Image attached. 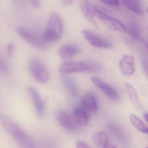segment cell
<instances>
[{
    "instance_id": "6da1fadb",
    "label": "cell",
    "mask_w": 148,
    "mask_h": 148,
    "mask_svg": "<svg viewBox=\"0 0 148 148\" xmlns=\"http://www.w3.org/2000/svg\"><path fill=\"white\" fill-rule=\"evenodd\" d=\"M2 125L6 131L15 140L21 148H37L32 138L24 130L10 118L1 117Z\"/></svg>"
},
{
    "instance_id": "7a4b0ae2",
    "label": "cell",
    "mask_w": 148,
    "mask_h": 148,
    "mask_svg": "<svg viewBox=\"0 0 148 148\" xmlns=\"http://www.w3.org/2000/svg\"><path fill=\"white\" fill-rule=\"evenodd\" d=\"M102 66L99 63L93 60H84L79 61H67L62 63L59 67L60 73H75L79 72L97 73Z\"/></svg>"
},
{
    "instance_id": "3957f363",
    "label": "cell",
    "mask_w": 148,
    "mask_h": 148,
    "mask_svg": "<svg viewBox=\"0 0 148 148\" xmlns=\"http://www.w3.org/2000/svg\"><path fill=\"white\" fill-rule=\"evenodd\" d=\"M63 30V22L61 17L57 13H53L48 19L43 37L48 42L57 41L61 37Z\"/></svg>"
},
{
    "instance_id": "277c9868",
    "label": "cell",
    "mask_w": 148,
    "mask_h": 148,
    "mask_svg": "<svg viewBox=\"0 0 148 148\" xmlns=\"http://www.w3.org/2000/svg\"><path fill=\"white\" fill-rule=\"evenodd\" d=\"M92 10L94 17H97L109 29L122 33L127 31L126 27L115 18L108 15L102 9L92 4Z\"/></svg>"
},
{
    "instance_id": "5b68a950",
    "label": "cell",
    "mask_w": 148,
    "mask_h": 148,
    "mask_svg": "<svg viewBox=\"0 0 148 148\" xmlns=\"http://www.w3.org/2000/svg\"><path fill=\"white\" fill-rule=\"evenodd\" d=\"M29 71L35 80L42 84L48 81L49 73L46 66L40 60L37 58L30 60L28 64Z\"/></svg>"
},
{
    "instance_id": "8992f818",
    "label": "cell",
    "mask_w": 148,
    "mask_h": 148,
    "mask_svg": "<svg viewBox=\"0 0 148 148\" xmlns=\"http://www.w3.org/2000/svg\"><path fill=\"white\" fill-rule=\"evenodd\" d=\"M16 32L22 38L35 47L40 49L48 47V42L45 39L43 36H40L22 27H17Z\"/></svg>"
},
{
    "instance_id": "52a82bcc",
    "label": "cell",
    "mask_w": 148,
    "mask_h": 148,
    "mask_svg": "<svg viewBox=\"0 0 148 148\" xmlns=\"http://www.w3.org/2000/svg\"><path fill=\"white\" fill-rule=\"evenodd\" d=\"M82 34L88 43L92 46L99 48H110L111 43L96 33L88 30H84Z\"/></svg>"
},
{
    "instance_id": "ba28073f",
    "label": "cell",
    "mask_w": 148,
    "mask_h": 148,
    "mask_svg": "<svg viewBox=\"0 0 148 148\" xmlns=\"http://www.w3.org/2000/svg\"><path fill=\"white\" fill-rule=\"evenodd\" d=\"M54 115L60 124L65 130L71 132H73L77 130V124L74 119L66 112L62 110H57Z\"/></svg>"
},
{
    "instance_id": "9c48e42d",
    "label": "cell",
    "mask_w": 148,
    "mask_h": 148,
    "mask_svg": "<svg viewBox=\"0 0 148 148\" xmlns=\"http://www.w3.org/2000/svg\"><path fill=\"white\" fill-rule=\"evenodd\" d=\"M91 80L95 86L101 90L108 97L115 101L119 100V93L113 87L96 77H92Z\"/></svg>"
},
{
    "instance_id": "30bf717a",
    "label": "cell",
    "mask_w": 148,
    "mask_h": 148,
    "mask_svg": "<svg viewBox=\"0 0 148 148\" xmlns=\"http://www.w3.org/2000/svg\"><path fill=\"white\" fill-rule=\"evenodd\" d=\"M27 90L32 100L37 116L39 117H42L45 113V108L40 95L38 91L32 86L27 87Z\"/></svg>"
},
{
    "instance_id": "8fae6325",
    "label": "cell",
    "mask_w": 148,
    "mask_h": 148,
    "mask_svg": "<svg viewBox=\"0 0 148 148\" xmlns=\"http://www.w3.org/2000/svg\"><path fill=\"white\" fill-rule=\"evenodd\" d=\"M119 67L124 75L126 76L132 75L136 69L133 57L130 55H124L119 62Z\"/></svg>"
},
{
    "instance_id": "7c38bea8",
    "label": "cell",
    "mask_w": 148,
    "mask_h": 148,
    "mask_svg": "<svg viewBox=\"0 0 148 148\" xmlns=\"http://www.w3.org/2000/svg\"><path fill=\"white\" fill-rule=\"evenodd\" d=\"M82 107L89 114H94L98 110L99 105L97 100L95 96L92 93L85 95L81 100Z\"/></svg>"
},
{
    "instance_id": "4fadbf2b",
    "label": "cell",
    "mask_w": 148,
    "mask_h": 148,
    "mask_svg": "<svg viewBox=\"0 0 148 148\" xmlns=\"http://www.w3.org/2000/svg\"><path fill=\"white\" fill-rule=\"evenodd\" d=\"M81 51V48L79 46L74 44H67L60 48L59 53L62 58L69 59L79 53Z\"/></svg>"
},
{
    "instance_id": "5bb4252c",
    "label": "cell",
    "mask_w": 148,
    "mask_h": 148,
    "mask_svg": "<svg viewBox=\"0 0 148 148\" xmlns=\"http://www.w3.org/2000/svg\"><path fill=\"white\" fill-rule=\"evenodd\" d=\"M73 118L79 125H86L90 120V114L82 107H77L73 111Z\"/></svg>"
},
{
    "instance_id": "9a60e30c",
    "label": "cell",
    "mask_w": 148,
    "mask_h": 148,
    "mask_svg": "<svg viewBox=\"0 0 148 148\" xmlns=\"http://www.w3.org/2000/svg\"><path fill=\"white\" fill-rule=\"evenodd\" d=\"M92 3L88 1H83L80 4V9L86 19L95 26H97L92 12Z\"/></svg>"
},
{
    "instance_id": "2e32d148",
    "label": "cell",
    "mask_w": 148,
    "mask_h": 148,
    "mask_svg": "<svg viewBox=\"0 0 148 148\" xmlns=\"http://www.w3.org/2000/svg\"><path fill=\"white\" fill-rule=\"evenodd\" d=\"M63 85L67 91L73 97H76L78 93V88L76 82L67 76H62L61 79Z\"/></svg>"
},
{
    "instance_id": "e0dca14e",
    "label": "cell",
    "mask_w": 148,
    "mask_h": 148,
    "mask_svg": "<svg viewBox=\"0 0 148 148\" xmlns=\"http://www.w3.org/2000/svg\"><path fill=\"white\" fill-rule=\"evenodd\" d=\"M125 86L129 95V97L133 106L137 110L141 111L142 110L141 104L134 87L129 83H126Z\"/></svg>"
},
{
    "instance_id": "ac0fdd59",
    "label": "cell",
    "mask_w": 148,
    "mask_h": 148,
    "mask_svg": "<svg viewBox=\"0 0 148 148\" xmlns=\"http://www.w3.org/2000/svg\"><path fill=\"white\" fill-rule=\"evenodd\" d=\"M123 2L127 8L135 13L139 15H142L143 13V7L139 1L125 0Z\"/></svg>"
},
{
    "instance_id": "d6986e66",
    "label": "cell",
    "mask_w": 148,
    "mask_h": 148,
    "mask_svg": "<svg viewBox=\"0 0 148 148\" xmlns=\"http://www.w3.org/2000/svg\"><path fill=\"white\" fill-rule=\"evenodd\" d=\"M92 140L97 145L103 147L109 143L108 136L103 132L97 131L92 136Z\"/></svg>"
},
{
    "instance_id": "ffe728a7",
    "label": "cell",
    "mask_w": 148,
    "mask_h": 148,
    "mask_svg": "<svg viewBox=\"0 0 148 148\" xmlns=\"http://www.w3.org/2000/svg\"><path fill=\"white\" fill-rule=\"evenodd\" d=\"M130 120L132 125L139 131L148 134V127L134 114H131L130 117Z\"/></svg>"
},
{
    "instance_id": "44dd1931",
    "label": "cell",
    "mask_w": 148,
    "mask_h": 148,
    "mask_svg": "<svg viewBox=\"0 0 148 148\" xmlns=\"http://www.w3.org/2000/svg\"><path fill=\"white\" fill-rule=\"evenodd\" d=\"M128 32L131 38L136 41H138L141 38V31L138 25L136 23L130 25L128 28Z\"/></svg>"
},
{
    "instance_id": "7402d4cb",
    "label": "cell",
    "mask_w": 148,
    "mask_h": 148,
    "mask_svg": "<svg viewBox=\"0 0 148 148\" xmlns=\"http://www.w3.org/2000/svg\"><path fill=\"white\" fill-rule=\"evenodd\" d=\"M15 52V47L13 43H10L7 46V53L9 56H11L14 54Z\"/></svg>"
},
{
    "instance_id": "603a6c76",
    "label": "cell",
    "mask_w": 148,
    "mask_h": 148,
    "mask_svg": "<svg viewBox=\"0 0 148 148\" xmlns=\"http://www.w3.org/2000/svg\"><path fill=\"white\" fill-rule=\"evenodd\" d=\"M101 2L107 5L115 6H119L120 5L119 1L116 0H103V1H102Z\"/></svg>"
},
{
    "instance_id": "cb8c5ba5",
    "label": "cell",
    "mask_w": 148,
    "mask_h": 148,
    "mask_svg": "<svg viewBox=\"0 0 148 148\" xmlns=\"http://www.w3.org/2000/svg\"><path fill=\"white\" fill-rule=\"evenodd\" d=\"M0 68L1 71L3 72H6L8 70V66L7 63L6 61L3 60H1V64H0Z\"/></svg>"
},
{
    "instance_id": "d4e9b609",
    "label": "cell",
    "mask_w": 148,
    "mask_h": 148,
    "mask_svg": "<svg viewBox=\"0 0 148 148\" xmlns=\"http://www.w3.org/2000/svg\"><path fill=\"white\" fill-rule=\"evenodd\" d=\"M76 145L77 148H90L87 143L82 141L76 142Z\"/></svg>"
},
{
    "instance_id": "484cf974",
    "label": "cell",
    "mask_w": 148,
    "mask_h": 148,
    "mask_svg": "<svg viewBox=\"0 0 148 148\" xmlns=\"http://www.w3.org/2000/svg\"><path fill=\"white\" fill-rule=\"evenodd\" d=\"M32 5L34 8H38L40 5V2L39 1H31Z\"/></svg>"
},
{
    "instance_id": "4316f807",
    "label": "cell",
    "mask_w": 148,
    "mask_h": 148,
    "mask_svg": "<svg viewBox=\"0 0 148 148\" xmlns=\"http://www.w3.org/2000/svg\"><path fill=\"white\" fill-rule=\"evenodd\" d=\"M62 3L65 6H70L72 5L73 3V1H62Z\"/></svg>"
},
{
    "instance_id": "83f0119b",
    "label": "cell",
    "mask_w": 148,
    "mask_h": 148,
    "mask_svg": "<svg viewBox=\"0 0 148 148\" xmlns=\"http://www.w3.org/2000/svg\"><path fill=\"white\" fill-rule=\"evenodd\" d=\"M103 148H116V147L114 146L112 144L110 143H108L107 144H106V145L104 146L103 147Z\"/></svg>"
},
{
    "instance_id": "f1b7e54d",
    "label": "cell",
    "mask_w": 148,
    "mask_h": 148,
    "mask_svg": "<svg viewBox=\"0 0 148 148\" xmlns=\"http://www.w3.org/2000/svg\"><path fill=\"white\" fill-rule=\"evenodd\" d=\"M144 116L145 119L146 121H147V123H148V113H145L144 115Z\"/></svg>"
},
{
    "instance_id": "f546056e",
    "label": "cell",
    "mask_w": 148,
    "mask_h": 148,
    "mask_svg": "<svg viewBox=\"0 0 148 148\" xmlns=\"http://www.w3.org/2000/svg\"><path fill=\"white\" fill-rule=\"evenodd\" d=\"M145 71H146V73H147V74H148V67H147V68H146V70H145Z\"/></svg>"
},
{
    "instance_id": "4dcf8cb0",
    "label": "cell",
    "mask_w": 148,
    "mask_h": 148,
    "mask_svg": "<svg viewBox=\"0 0 148 148\" xmlns=\"http://www.w3.org/2000/svg\"><path fill=\"white\" fill-rule=\"evenodd\" d=\"M146 47H147V48H148V42H146Z\"/></svg>"
},
{
    "instance_id": "1f68e13d",
    "label": "cell",
    "mask_w": 148,
    "mask_h": 148,
    "mask_svg": "<svg viewBox=\"0 0 148 148\" xmlns=\"http://www.w3.org/2000/svg\"><path fill=\"white\" fill-rule=\"evenodd\" d=\"M146 12H147V13L148 14V7H147V8H146Z\"/></svg>"
},
{
    "instance_id": "d6a6232c",
    "label": "cell",
    "mask_w": 148,
    "mask_h": 148,
    "mask_svg": "<svg viewBox=\"0 0 148 148\" xmlns=\"http://www.w3.org/2000/svg\"><path fill=\"white\" fill-rule=\"evenodd\" d=\"M148 148V147H147V148Z\"/></svg>"
}]
</instances>
